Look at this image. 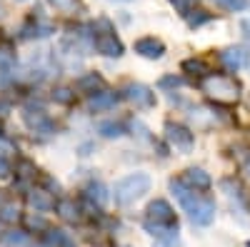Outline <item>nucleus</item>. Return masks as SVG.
<instances>
[{"instance_id":"f257e3e1","label":"nucleus","mask_w":250,"mask_h":247,"mask_svg":"<svg viewBox=\"0 0 250 247\" xmlns=\"http://www.w3.org/2000/svg\"><path fill=\"white\" fill-rule=\"evenodd\" d=\"M170 192L175 195V200L180 202V208L188 212V217L193 220V225L208 228L215 220V202L200 197L195 190H190L183 180H170Z\"/></svg>"},{"instance_id":"f03ea898","label":"nucleus","mask_w":250,"mask_h":247,"mask_svg":"<svg viewBox=\"0 0 250 247\" xmlns=\"http://www.w3.org/2000/svg\"><path fill=\"white\" fill-rule=\"evenodd\" d=\"M150 188H153V180H150L148 172H130V175H125L123 180L115 182L113 197H115L118 205L128 208L135 200H140L145 192H150Z\"/></svg>"},{"instance_id":"7ed1b4c3","label":"nucleus","mask_w":250,"mask_h":247,"mask_svg":"<svg viewBox=\"0 0 250 247\" xmlns=\"http://www.w3.org/2000/svg\"><path fill=\"white\" fill-rule=\"evenodd\" d=\"M200 90L220 105H233L240 97V85L230 75H205L200 80Z\"/></svg>"},{"instance_id":"20e7f679","label":"nucleus","mask_w":250,"mask_h":247,"mask_svg":"<svg viewBox=\"0 0 250 247\" xmlns=\"http://www.w3.org/2000/svg\"><path fill=\"white\" fill-rule=\"evenodd\" d=\"M93 48L100 53V55H105V57H120L123 55V43L115 38V33L110 30V25L105 30H98L93 28Z\"/></svg>"},{"instance_id":"39448f33","label":"nucleus","mask_w":250,"mask_h":247,"mask_svg":"<svg viewBox=\"0 0 250 247\" xmlns=\"http://www.w3.org/2000/svg\"><path fill=\"white\" fill-rule=\"evenodd\" d=\"M123 97L128 102H133V105L140 108V110L155 108V93L148 85H143V82H128L125 90H123Z\"/></svg>"},{"instance_id":"423d86ee","label":"nucleus","mask_w":250,"mask_h":247,"mask_svg":"<svg viewBox=\"0 0 250 247\" xmlns=\"http://www.w3.org/2000/svg\"><path fill=\"white\" fill-rule=\"evenodd\" d=\"M165 140L170 142V148H175L180 152H190L193 142H195L193 133L183 125H178V122H165Z\"/></svg>"},{"instance_id":"0eeeda50","label":"nucleus","mask_w":250,"mask_h":247,"mask_svg":"<svg viewBox=\"0 0 250 247\" xmlns=\"http://www.w3.org/2000/svg\"><path fill=\"white\" fill-rule=\"evenodd\" d=\"M145 220L148 222H155V225H168V228H178V217H175V210L170 208L165 200H153L145 210Z\"/></svg>"},{"instance_id":"6e6552de","label":"nucleus","mask_w":250,"mask_h":247,"mask_svg":"<svg viewBox=\"0 0 250 247\" xmlns=\"http://www.w3.org/2000/svg\"><path fill=\"white\" fill-rule=\"evenodd\" d=\"M23 120H25V125L33 130V133H38V135H53L55 133V125L50 122V117L43 113V110H33V108H28L25 113H23Z\"/></svg>"},{"instance_id":"1a4fd4ad","label":"nucleus","mask_w":250,"mask_h":247,"mask_svg":"<svg viewBox=\"0 0 250 247\" xmlns=\"http://www.w3.org/2000/svg\"><path fill=\"white\" fill-rule=\"evenodd\" d=\"M118 102H120V95H118V93L103 88V90H98V93L90 95V100H88V110H93V113H105V110H113Z\"/></svg>"},{"instance_id":"9d476101","label":"nucleus","mask_w":250,"mask_h":247,"mask_svg":"<svg viewBox=\"0 0 250 247\" xmlns=\"http://www.w3.org/2000/svg\"><path fill=\"white\" fill-rule=\"evenodd\" d=\"M135 53L143 55V57H148V60H158V57L165 55V45H163V40L148 35V38L135 40Z\"/></svg>"},{"instance_id":"9b49d317","label":"nucleus","mask_w":250,"mask_h":247,"mask_svg":"<svg viewBox=\"0 0 250 247\" xmlns=\"http://www.w3.org/2000/svg\"><path fill=\"white\" fill-rule=\"evenodd\" d=\"M183 182H185L190 190H195V192H200V190H210V185H213L210 175H208L205 170H200V168H188Z\"/></svg>"},{"instance_id":"f8f14e48","label":"nucleus","mask_w":250,"mask_h":247,"mask_svg":"<svg viewBox=\"0 0 250 247\" xmlns=\"http://www.w3.org/2000/svg\"><path fill=\"white\" fill-rule=\"evenodd\" d=\"M220 63L230 73H238L245 65V50H240V48H225L220 53Z\"/></svg>"},{"instance_id":"ddd939ff","label":"nucleus","mask_w":250,"mask_h":247,"mask_svg":"<svg viewBox=\"0 0 250 247\" xmlns=\"http://www.w3.org/2000/svg\"><path fill=\"white\" fill-rule=\"evenodd\" d=\"M28 205L35 210V212H45V210H50L53 208V197H50V192L48 190H30L28 192Z\"/></svg>"},{"instance_id":"4468645a","label":"nucleus","mask_w":250,"mask_h":247,"mask_svg":"<svg viewBox=\"0 0 250 247\" xmlns=\"http://www.w3.org/2000/svg\"><path fill=\"white\" fill-rule=\"evenodd\" d=\"M55 210H58L60 220H65V222H78L80 220V208H78V202L70 200V197H62L55 205Z\"/></svg>"},{"instance_id":"2eb2a0df","label":"nucleus","mask_w":250,"mask_h":247,"mask_svg":"<svg viewBox=\"0 0 250 247\" xmlns=\"http://www.w3.org/2000/svg\"><path fill=\"white\" fill-rule=\"evenodd\" d=\"M105 88V80H103L98 73H85L80 80H78V90H83V93H98V90H103Z\"/></svg>"},{"instance_id":"dca6fc26","label":"nucleus","mask_w":250,"mask_h":247,"mask_svg":"<svg viewBox=\"0 0 250 247\" xmlns=\"http://www.w3.org/2000/svg\"><path fill=\"white\" fill-rule=\"evenodd\" d=\"M45 247H75V242L65 230H48L45 232Z\"/></svg>"},{"instance_id":"f3484780","label":"nucleus","mask_w":250,"mask_h":247,"mask_svg":"<svg viewBox=\"0 0 250 247\" xmlns=\"http://www.w3.org/2000/svg\"><path fill=\"white\" fill-rule=\"evenodd\" d=\"M183 73H190V75L205 77L208 73H210V68H208V63H203L200 57H188V60H183Z\"/></svg>"},{"instance_id":"a211bd4d","label":"nucleus","mask_w":250,"mask_h":247,"mask_svg":"<svg viewBox=\"0 0 250 247\" xmlns=\"http://www.w3.org/2000/svg\"><path fill=\"white\" fill-rule=\"evenodd\" d=\"M85 195H88V200H93V202H98V205H105L108 197H110L103 182H90L88 188H85Z\"/></svg>"},{"instance_id":"6ab92c4d","label":"nucleus","mask_w":250,"mask_h":247,"mask_svg":"<svg viewBox=\"0 0 250 247\" xmlns=\"http://www.w3.org/2000/svg\"><path fill=\"white\" fill-rule=\"evenodd\" d=\"M48 3L58 10V13H65V15H78L83 10L80 0H48Z\"/></svg>"},{"instance_id":"aec40b11","label":"nucleus","mask_w":250,"mask_h":247,"mask_svg":"<svg viewBox=\"0 0 250 247\" xmlns=\"http://www.w3.org/2000/svg\"><path fill=\"white\" fill-rule=\"evenodd\" d=\"M98 133H100L103 137H123V135H125V128L120 125V122H100Z\"/></svg>"},{"instance_id":"412c9836","label":"nucleus","mask_w":250,"mask_h":247,"mask_svg":"<svg viewBox=\"0 0 250 247\" xmlns=\"http://www.w3.org/2000/svg\"><path fill=\"white\" fill-rule=\"evenodd\" d=\"M5 245H10V247H25L28 245V232L25 230H10V232H5Z\"/></svg>"},{"instance_id":"4be33fe9","label":"nucleus","mask_w":250,"mask_h":247,"mask_svg":"<svg viewBox=\"0 0 250 247\" xmlns=\"http://www.w3.org/2000/svg\"><path fill=\"white\" fill-rule=\"evenodd\" d=\"M15 172H18V177L23 180V182H28V180H35V165L30 162V160H20L18 162V168H15Z\"/></svg>"},{"instance_id":"5701e85b","label":"nucleus","mask_w":250,"mask_h":247,"mask_svg":"<svg viewBox=\"0 0 250 247\" xmlns=\"http://www.w3.org/2000/svg\"><path fill=\"white\" fill-rule=\"evenodd\" d=\"M185 20H188V25H190V28H198V25L208 23V20H210V15H205L203 10H188V13H185Z\"/></svg>"},{"instance_id":"b1692460","label":"nucleus","mask_w":250,"mask_h":247,"mask_svg":"<svg viewBox=\"0 0 250 247\" xmlns=\"http://www.w3.org/2000/svg\"><path fill=\"white\" fill-rule=\"evenodd\" d=\"M53 100L60 102V105H70V102L75 100V93L70 88H58V90H53Z\"/></svg>"},{"instance_id":"393cba45","label":"nucleus","mask_w":250,"mask_h":247,"mask_svg":"<svg viewBox=\"0 0 250 247\" xmlns=\"http://www.w3.org/2000/svg\"><path fill=\"white\" fill-rule=\"evenodd\" d=\"M15 65V53L10 48H0V70H13Z\"/></svg>"},{"instance_id":"a878e982","label":"nucleus","mask_w":250,"mask_h":247,"mask_svg":"<svg viewBox=\"0 0 250 247\" xmlns=\"http://www.w3.org/2000/svg\"><path fill=\"white\" fill-rule=\"evenodd\" d=\"M18 208L13 202H5V205H0V220L3 222H13V220H18Z\"/></svg>"},{"instance_id":"bb28decb","label":"nucleus","mask_w":250,"mask_h":247,"mask_svg":"<svg viewBox=\"0 0 250 247\" xmlns=\"http://www.w3.org/2000/svg\"><path fill=\"white\" fill-rule=\"evenodd\" d=\"M215 3L225 10H230V13H240L248 8V0H215Z\"/></svg>"},{"instance_id":"cd10ccee","label":"nucleus","mask_w":250,"mask_h":247,"mask_svg":"<svg viewBox=\"0 0 250 247\" xmlns=\"http://www.w3.org/2000/svg\"><path fill=\"white\" fill-rule=\"evenodd\" d=\"M158 85H160L163 90H175V88L183 85V77H178V75H165V77H160Z\"/></svg>"},{"instance_id":"c85d7f7f","label":"nucleus","mask_w":250,"mask_h":247,"mask_svg":"<svg viewBox=\"0 0 250 247\" xmlns=\"http://www.w3.org/2000/svg\"><path fill=\"white\" fill-rule=\"evenodd\" d=\"M13 152H18L15 145H13L10 140H5L3 135H0V157H8V155H13Z\"/></svg>"},{"instance_id":"c756f323","label":"nucleus","mask_w":250,"mask_h":247,"mask_svg":"<svg viewBox=\"0 0 250 247\" xmlns=\"http://www.w3.org/2000/svg\"><path fill=\"white\" fill-rule=\"evenodd\" d=\"M25 222H28V228H35V230H45V220H43V217L28 215V217H25Z\"/></svg>"},{"instance_id":"7c9ffc66","label":"nucleus","mask_w":250,"mask_h":247,"mask_svg":"<svg viewBox=\"0 0 250 247\" xmlns=\"http://www.w3.org/2000/svg\"><path fill=\"white\" fill-rule=\"evenodd\" d=\"M170 3H173V5H175V8L183 13V15H185L188 10H190V5L195 3V0H170Z\"/></svg>"},{"instance_id":"2f4dec72","label":"nucleus","mask_w":250,"mask_h":247,"mask_svg":"<svg viewBox=\"0 0 250 247\" xmlns=\"http://www.w3.org/2000/svg\"><path fill=\"white\" fill-rule=\"evenodd\" d=\"M155 247H180L175 242V237H168V240H155Z\"/></svg>"},{"instance_id":"473e14b6","label":"nucleus","mask_w":250,"mask_h":247,"mask_svg":"<svg viewBox=\"0 0 250 247\" xmlns=\"http://www.w3.org/2000/svg\"><path fill=\"white\" fill-rule=\"evenodd\" d=\"M10 175V162L5 157H0V177H8Z\"/></svg>"},{"instance_id":"72a5a7b5","label":"nucleus","mask_w":250,"mask_h":247,"mask_svg":"<svg viewBox=\"0 0 250 247\" xmlns=\"http://www.w3.org/2000/svg\"><path fill=\"white\" fill-rule=\"evenodd\" d=\"M243 33H245V38H250V18L243 20Z\"/></svg>"},{"instance_id":"f704fd0d","label":"nucleus","mask_w":250,"mask_h":247,"mask_svg":"<svg viewBox=\"0 0 250 247\" xmlns=\"http://www.w3.org/2000/svg\"><path fill=\"white\" fill-rule=\"evenodd\" d=\"M0 15H3V5H0Z\"/></svg>"},{"instance_id":"c9c22d12","label":"nucleus","mask_w":250,"mask_h":247,"mask_svg":"<svg viewBox=\"0 0 250 247\" xmlns=\"http://www.w3.org/2000/svg\"><path fill=\"white\" fill-rule=\"evenodd\" d=\"M123 3H128V0H123Z\"/></svg>"},{"instance_id":"e433bc0d","label":"nucleus","mask_w":250,"mask_h":247,"mask_svg":"<svg viewBox=\"0 0 250 247\" xmlns=\"http://www.w3.org/2000/svg\"><path fill=\"white\" fill-rule=\"evenodd\" d=\"M248 170H250V165H248Z\"/></svg>"},{"instance_id":"4c0bfd02","label":"nucleus","mask_w":250,"mask_h":247,"mask_svg":"<svg viewBox=\"0 0 250 247\" xmlns=\"http://www.w3.org/2000/svg\"><path fill=\"white\" fill-rule=\"evenodd\" d=\"M248 247H250V242H248Z\"/></svg>"}]
</instances>
